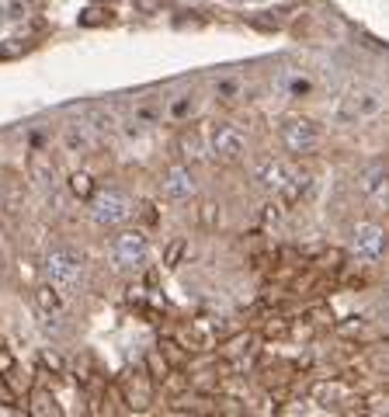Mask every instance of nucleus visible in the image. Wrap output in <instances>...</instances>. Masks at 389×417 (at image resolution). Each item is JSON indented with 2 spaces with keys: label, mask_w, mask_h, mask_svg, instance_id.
<instances>
[{
  "label": "nucleus",
  "mask_w": 389,
  "mask_h": 417,
  "mask_svg": "<svg viewBox=\"0 0 389 417\" xmlns=\"http://www.w3.org/2000/svg\"><path fill=\"white\" fill-rule=\"evenodd\" d=\"M32 178L38 184H56V164L45 153H32Z\"/></svg>",
  "instance_id": "10"
},
{
  "label": "nucleus",
  "mask_w": 389,
  "mask_h": 417,
  "mask_svg": "<svg viewBox=\"0 0 389 417\" xmlns=\"http://www.w3.org/2000/svg\"><path fill=\"white\" fill-rule=\"evenodd\" d=\"M14 369V358L8 355V351H0V376H4V372H11Z\"/></svg>",
  "instance_id": "22"
},
{
  "label": "nucleus",
  "mask_w": 389,
  "mask_h": 417,
  "mask_svg": "<svg viewBox=\"0 0 389 417\" xmlns=\"http://www.w3.org/2000/svg\"><path fill=\"white\" fill-rule=\"evenodd\" d=\"M181 250H185V240H178L171 250H167V261H163V265H167V268H174V265H178V257H181Z\"/></svg>",
  "instance_id": "20"
},
{
  "label": "nucleus",
  "mask_w": 389,
  "mask_h": 417,
  "mask_svg": "<svg viewBox=\"0 0 389 417\" xmlns=\"http://www.w3.org/2000/svg\"><path fill=\"white\" fill-rule=\"evenodd\" d=\"M94 4H104V0H94Z\"/></svg>",
  "instance_id": "26"
},
{
  "label": "nucleus",
  "mask_w": 389,
  "mask_h": 417,
  "mask_svg": "<svg viewBox=\"0 0 389 417\" xmlns=\"http://www.w3.org/2000/svg\"><path fill=\"white\" fill-rule=\"evenodd\" d=\"M212 208H215L212 202H205V205H202V223H205V226H212Z\"/></svg>",
  "instance_id": "23"
},
{
  "label": "nucleus",
  "mask_w": 389,
  "mask_h": 417,
  "mask_svg": "<svg viewBox=\"0 0 389 417\" xmlns=\"http://www.w3.org/2000/svg\"><path fill=\"white\" fill-rule=\"evenodd\" d=\"M209 150L219 164H240L247 156V132L240 126H230L222 122L212 129V139H209Z\"/></svg>",
  "instance_id": "3"
},
{
  "label": "nucleus",
  "mask_w": 389,
  "mask_h": 417,
  "mask_svg": "<svg viewBox=\"0 0 389 417\" xmlns=\"http://www.w3.org/2000/svg\"><path fill=\"white\" fill-rule=\"evenodd\" d=\"M104 21H108V14H104L97 4H94V8H87V11L80 14V25H84V28H94V25H104Z\"/></svg>",
  "instance_id": "17"
},
{
  "label": "nucleus",
  "mask_w": 389,
  "mask_h": 417,
  "mask_svg": "<svg viewBox=\"0 0 389 417\" xmlns=\"http://www.w3.org/2000/svg\"><path fill=\"white\" fill-rule=\"evenodd\" d=\"M351 243H355V254L365 257L368 265H379L386 257V233L375 223H358L355 233H351Z\"/></svg>",
  "instance_id": "7"
},
{
  "label": "nucleus",
  "mask_w": 389,
  "mask_h": 417,
  "mask_svg": "<svg viewBox=\"0 0 389 417\" xmlns=\"http://www.w3.org/2000/svg\"><path fill=\"white\" fill-rule=\"evenodd\" d=\"M126 400L132 410H143L153 403V383H150V372H132L126 379Z\"/></svg>",
  "instance_id": "8"
},
{
  "label": "nucleus",
  "mask_w": 389,
  "mask_h": 417,
  "mask_svg": "<svg viewBox=\"0 0 389 417\" xmlns=\"http://www.w3.org/2000/svg\"><path fill=\"white\" fill-rule=\"evenodd\" d=\"M188 108H191V101L185 97V101H178L174 108H171V115H174V119H185V115H188Z\"/></svg>",
  "instance_id": "21"
},
{
  "label": "nucleus",
  "mask_w": 389,
  "mask_h": 417,
  "mask_svg": "<svg viewBox=\"0 0 389 417\" xmlns=\"http://www.w3.org/2000/svg\"><path fill=\"white\" fill-rule=\"evenodd\" d=\"M63 143H67V150H73V153H80V150H91V139H87L84 132H77L73 126L63 132Z\"/></svg>",
  "instance_id": "15"
},
{
  "label": "nucleus",
  "mask_w": 389,
  "mask_h": 417,
  "mask_svg": "<svg viewBox=\"0 0 389 417\" xmlns=\"http://www.w3.org/2000/svg\"><path fill=\"white\" fill-rule=\"evenodd\" d=\"M215 94H219V97H237V94H240V84H237V80H219Z\"/></svg>",
  "instance_id": "18"
},
{
  "label": "nucleus",
  "mask_w": 389,
  "mask_h": 417,
  "mask_svg": "<svg viewBox=\"0 0 389 417\" xmlns=\"http://www.w3.org/2000/svg\"><path fill=\"white\" fill-rule=\"evenodd\" d=\"M160 191L167 198H174V202H185L191 195H198V178L188 164H174V167H167L163 178H160Z\"/></svg>",
  "instance_id": "6"
},
{
  "label": "nucleus",
  "mask_w": 389,
  "mask_h": 417,
  "mask_svg": "<svg viewBox=\"0 0 389 417\" xmlns=\"http://www.w3.org/2000/svg\"><path fill=\"white\" fill-rule=\"evenodd\" d=\"M146 254H150V243H146V233H139V230H122L111 240V257L122 268H139Z\"/></svg>",
  "instance_id": "5"
},
{
  "label": "nucleus",
  "mask_w": 389,
  "mask_h": 417,
  "mask_svg": "<svg viewBox=\"0 0 389 417\" xmlns=\"http://www.w3.org/2000/svg\"><path fill=\"white\" fill-rule=\"evenodd\" d=\"M45 278L49 285L60 292V296H70L84 285L87 278V261L77 254V250H67V247H56L45 254Z\"/></svg>",
  "instance_id": "1"
},
{
  "label": "nucleus",
  "mask_w": 389,
  "mask_h": 417,
  "mask_svg": "<svg viewBox=\"0 0 389 417\" xmlns=\"http://www.w3.org/2000/svg\"><path fill=\"white\" fill-rule=\"evenodd\" d=\"M282 143L292 156H306L313 150H320L323 143V129L313 122V119H289L282 126Z\"/></svg>",
  "instance_id": "4"
},
{
  "label": "nucleus",
  "mask_w": 389,
  "mask_h": 417,
  "mask_svg": "<svg viewBox=\"0 0 389 417\" xmlns=\"http://www.w3.org/2000/svg\"><path fill=\"white\" fill-rule=\"evenodd\" d=\"M254 178H257V184H261L264 191H278V188L285 184V178H289V174H285V167H282V164H274V160H261Z\"/></svg>",
  "instance_id": "9"
},
{
  "label": "nucleus",
  "mask_w": 389,
  "mask_h": 417,
  "mask_svg": "<svg viewBox=\"0 0 389 417\" xmlns=\"http://www.w3.org/2000/svg\"><path fill=\"white\" fill-rule=\"evenodd\" d=\"M84 115H87V122L97 129V132H115V115H111L108 108H97V104H91V108H84Z\"/></svg>",
  "instance_id": "11"
},
{
  "label": "nucleus",
  "mask_w": 389,
  "mask_h": 417,
  "mask_svg": "<svg viewBox=\"0 0 389 417\" xmlns=\"http://www.w3.org/2000/svg\"><path fill=\"white\" fill-rule=\"evenodd\" d=\"M94 188H97V184H94V178H91V174H84V171H77V174L70 178V191H73L77 198H91V195H94Z\"/></svg>",
  "instance_id": "14"
},
{
  "label": "nucleus",
  "mask_w": 389,
  "mask_h": 417,
  "mask_svg": "<svg viewBox=\"0 0 389 417\" xmlns=\"http://www.w3.org/2000/svg\"><path fill=\"white\" fill-rule=\"evenodd\" d=\"M87 208H91V219L101 230H115V226L129 223V216H132V202L119 188H94V195L87 198Z\"/></svg>",
  "instance_id": "2"
},
{
  "label": "nucleus",
  "mask_w": 389,
  "mask_h": 417,
  "mask_svg": "<svg viewBox=\"0 0 389 417\" xmlns=\"http://www.w3.org/2000/svg\"><path fill=\"white\" fill-rule=\"evenodd\" d=\"M382 181H386V167L375 164V167L368 171V178H365V191H368V195H379V191H382Z\"/></svg>",
  "instance_id": "16"
},
{
  "label": "nucleus",
  "mask_w": 389,
  "mask_h": 417,
  "mask_svg": "<svg viewBox=\"0 0 389 417\" xmlns=\"http://www.w3.org/2000/svg\"><path fill=\"white\" fill-rule=\"evenodd\" d=\"M0 400H4V403H11V400H14V393H11L4 383H0Z\"/></svg>",
  "instance_id": "25"
},
{
  "label": "nucleus",
  "mask_w": 389,
  "mask_h": 417,
  "mask_svg": "<svg viewBox=\"0 0 389 417\" xmlns=\"http://www.w3.org/2000/svg\"><path fill=\"white\" fill-rule=\"evenodd\" d=\"M28 410H32V414H42V417L60 414V407H56V396H52L49 390H42V386L32 390V407H28Z\"/></svg>",
  "instance_id": "12"
},
{
  "label": "nucleus",
  "mask_w": 389,
  "mask_h": 417,
  "mask_svg": "<svg viewBox=\"0 0 389 417\" xmlns=\"http://www.w3.org/2000/svg\"><path fill=\"white\" fill-rule=\"evenodd\" d=\"M163 8V0H136V11L139 14H156Z\"/></svg>",
  "instance_id": "19"
},
{
  "label": "nucleus",
  "mask_w": 389,
  "mask_h": 417,
  "mask_svg": "<svg viewBox=\"0 0 389 417\" xmlns=\"http://www.w3.org/2000/svg\"><path fill=\"white\" fill-rule=\"evenodd\" d=\"M35 302H38L45 313H60V309H63V299H60V292H56L52 285H38V289H35Z\"/></svg>",
  "instance_id": "13"
},
{
  "label": "nucleus",
  "mask_w": 389,
  "mask_h": 417,
  "mask_svg": "<svg viewBox=\"0 0 389 417\" xmlns=\"http://www.w3.org/2000/svg\"><path fill=\"white\" fill-rule=\"evenodd\" d=\"M292 94H309V80H296L292 84Z\"/></svg>",
  "instance_id": "24"
}]
</instances>
